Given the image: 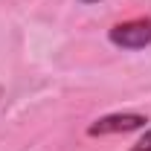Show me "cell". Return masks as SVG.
Masks as SVG:
<instances>
[{
  "instance_id": "1",
  "label": "cell",
  "mask_w": 151,
  "mask_h": 151,
  "mask_svg": "<svg viewBox=\"0 0 151 151\" xmlns=\"http://www.w3.org/2000/svg\"><path fill=\"white\" fill-rule=\"evenodd\" d=\"M111 44L122 47V50H142L151 44V18H134L125 23H116L111 26Z\"/></svg>"
},
{
  "instance_id": "2",
  "label": "cell",
  "mask_w": 151,
  "mask_h": 151,
  "mask_svg": "<svg viewBox=\"0 0 151 151\" xmlns=\"http://www.w3.org/2000/svg\"><path fill=\"white\" fill-rule=\"evenodd\" d=\"M148 116L142 113H108L102 119H96L93 125L87 128V137H108V134H128V131H137V128H145Z\"/></svg>"
},
{
  "instance_id": "3",
  "label": "cell",
  "mask_w": 151,
  "mask_h": 151,
  "mask_svg": "<svg viewBox=\"0 0 151 151\" xmlns=\"http://www.w3.org/2000/svg\"><path fill=\"white\" fill-rule=\"evenodd\" d=\"M131 151H151V131L142 134V137H139V142H137Z\"/></svg>"
},
{
  "instance_id": "4",
  "label": "cell",
  "mask_w": 151,
  "mask_h": 151,
  "mask_svg": "<svg viewBox=\"0 0 151 151\" xmlns=\"http://www.w3.org/2000/svg\"><path fill=\"white\" fill-rule=\"evenodd\" d=\"M81 3H99V0H81Z\"/></svg>"
}]
</instances>
